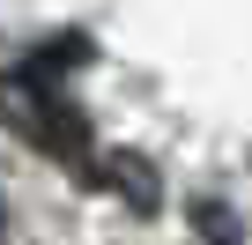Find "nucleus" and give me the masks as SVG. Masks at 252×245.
<instances>
[{"label":"nucleus","instance_id":"obj_2","mask_svg":"<svg viewBox=\"0 0 252 245\" xmlns=\"http://www.w3.org/2000/svg\"><path fill=\"white\" fill-rule=\"evenodd\" d=\"M96 178L111 186V193H126L141 215H156V201H163V186H156V171H149V156H96Z\"/></svg>","mask_w":252,"mask_h":245},{"label":"nucleus","instance_id":"obj_3","mask_svg":"<svg viewBox=\"0 0 252 245\" xmlns=\"http://www.w3.org/2000/svg\"><path fill=\"white\" fill-rule=\"evenodd\" d=\"M200 223H208V245H237V215H230V208L200 201Z\"/></svg>","mask_w":252,"mask_h":245},{"label":"nucleus","instance_id":"obj_1","mask_svg":"<svg viewBox=\"0 0 252 245\" xmlns=\"http://www.w3.org/2000/svg\"><path fill=\"white\" fill-rule=\"evenodd\" d=\"M0 127H15L23 141H37V149L60 156V164H96L89 119H82L74 104H60V89H52L45 74H30V67L0 74Z\"/></svg>","mask_w":252,"mask_h":245},{"label":"nucleus","instance_id":"obj_4","mask_svg":"<svg viewBox=\"0 0 252 245\" xmlns=\"http://www.w3.org/2000/svg\"><path fill=\"white\" fill-rule=\"evenodd\" d=\"M0 230H8V208H0Z\"/></svg>","mask_w":252,"mask_h":245}]
</instances>
